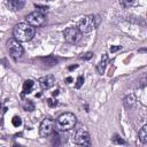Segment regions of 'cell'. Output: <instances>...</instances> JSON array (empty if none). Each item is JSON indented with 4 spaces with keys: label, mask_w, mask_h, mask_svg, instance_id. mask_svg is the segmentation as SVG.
Segmentation results:
<instances>
[{
    "label": "cell",
    "mask_w": 147,
    "mask_h": 147,
    "mask_svg": "<svg viewBox=\"0 0 147 147\" xmlns=\"http://www.w3.org/2000/svg\"><path fill=\"white\" fill-rule=\"evenodd\" d=\"M14 38L20 41V42H26L30 41L36 33V30L32 25L28 24V23H18L15 28H14Z\"/></svg>",
    "instance_id": "obj_1"
},
{
    "label": "cell",
    "mask_w": 147,
    "mask_h": 147,
    "mask_svg": "<svg viewBox=\"0 0 147 147\" xmlns=\"http://www.w3.org/2000/svg\"><path fill=\"white\" fill-rule=\"evenodd\" d=\"M76 123H77V118L72 113H64L56 118L55 125H56V129L60 131H68L74 129Z\"/></svg>",
    "instance_id": "obj_2"
},
{
    "label": "cell",
    "mask_w": 147,
    "mask_h": 147,
    "mask_svg": "<svg viewBox=\"0 0 147 147\" xmlns=\"http://www.w3.org/2000/svg\"><path fill=\"white\" fill-rule=\"evenodd\" d=\"M99 24V18L98 16H94V15H87V16H84L79 23H78V29L82 33H90L92 32Z\"/></svg>",
    "instance_id": "obj_3"
},
{
    "label": "cell",
    "mask_w": 147,
    "mask_h": 147,
    "mask_svg": "<svg viewBox=\"0 0 147 147\" xmlns=\"http://www.w3.org/2000/svg\"><path fill=\"white\" fill-rule=\"evenodd\" d=\"M72 141L79 146H88L90 145L91 138H90V133L85 126H79L75 130V132L72 134Z\"/></svg>",
    "instance_id": "obj_4"
},
{
    "label": "cell",
    "mask_w": 147,
    "mask_h": 147,
    "mask_svg": "<svg viewBox=\"0 0 147 147\" xmlns=\"http://www.w3.org/2000/svg\"><path fill=\"white\" fill-rule=\"evenodd\" d=\"M54 125H55V122L53 118H51V117L44 118L42 122L40 123V126H39L40 137H44V138L49 137L54 132Z\"/></svg>",
    "instance_id": "obj_5"
},
{
    "label": "cell",
    "mask_w": 147,
    "mask_h": 147,
    "mask_svg": "<svg viewBox=\"0 0 147 147\" xmlns=\"http://www.w3.org/2000/svg\"><path fill=\"white\" fill-rule=\"evenodd\" d=\"M7 48H8L9 54H10L14 59H20V57L23 55V52H24V49H23L21 42L17 41L15 38L8 40V42H7Z\"/></svg>",
    "instance_id": "obj_6"
},
{
    "label": "cell",
    "mask_w": 147,
    "mask_h": 147,
    "mask_svg": "<svg viewBox=\"0 0 147 147\" xmlns=\"http://www.w3.org/2000/svg\"><path fill=\"white\" fill-rule=\"evenodd\" d=\"M63 36H64L65 41H68V42H70V44H76V42L80 39V37H82V32L79 31L78 28L71 26V28H67V29L64 30Z\"/></svg>",
    "instance_id": "obj_7"
},
{
    "label": "cell",
    "mask_w": 147,
    "mask_h": 147,
    "mask_svg": "<svg viewBox=\"0 0 147 147\" xmlns=\"http://www.w3.org/2000/svg\"><path fill=\"white\" fill-rule=\"evenodd\" d=\"M25 20H26L28 24H30L32 26H39L45 22V15L41 14L40 11L36 10V11H32L29 15H26Z\"/></svg>",
    "instance_id": "obj_8"
},
{
    "label": "cell",
    "mask_w": 147,
    "mask_h": 147,
    "mask_svg": "<svg viewBox=\"0 0 147 147\" xmlns=\"http://www.w3.org/2000/svg\"><path fill=\"white\" fill-rule=\"evenodd\" d=\"M39 85L41 88L46 90V88H49L51 86H53L54 84V77L53 76H45V77H41L39 80H38Z\"/></svg>",
    "instance_id": "obj_9"
},
{
    "label": "cell",
    "mask_w": 147,
    "mask_h": 147,
    "mask_svg": "<svg viewBox=\"0 0 147 147\" xmlns=\"http://www.w3.org/2000/svg\"><path fill=\"white\" fill-rule=\"evenodd\" d=\"M24 5H25V0H8V6L14 11L22 9Z\"/></svg>",
    "instance_id": "obj_10"
},
{
    "label": "cell",
    "mask_w": 147,
    "mask_h": 147,
    "mask_svg": "<svg viewBox=\"0 0 147 147\" xmlns=\"http://www.w3.org/2000/svg\"><path fill=\"white\" fill-rule=\"evenodd\" d=\"M107 63H108V55H107V54H103L102 57H101V61H100V63H99V65H98V68H96V70H98L99 74L102 75V74L105 72V69H106V67H107Z\"/></svg>",
    "instance_id": "obj_11"
},
{
    "label": "cell",
    "mask_w": 147,
    "mask_h": 147,
    "mask_svg": "<svg viewBox=\"0 0 147 147\" xmlns=\"http://www.w3.org/2000/svg\"><path fill=\"white\" fill-rule=\"evenodd\" d=\"M136 101H137L136 96H134L133 94H129V95H126V96L124 98V106L130 109V108H132V107L136 105Z\"/></svg>",
    "instance_id": "obj_12"
},
{
    "label": "cell",
    "mask_w": 147,
    "mask_h": 147,
    "mask_svg": "<svg viewBox=\"0 0 147 147\" xmlns=\"http://www.w3.org/2000/svg\"><path fill=\"white\" fill-rule=\"evenodd\" d=\"M33 85H34L33 80H31V79L25 80L24 84H23V93H24V94L30 93V92L32 91V88H33Z\"/></svg>",
    "instance_id": "obj_13"
},
{
    "label": "cell",
    "mask_w": 147,
    "mask_h": 147,
    "mask_svg": "<svg viewBox=\"0 0 147 147\" xmlns=\"http://www.w3.org/2000/svg\"><path fill=\"white\" fill-rule=\"evenodd\" d=\"M139 139L141 142H147V125H144L139 131Z\"/></svg>",
    "instance_id": "obj_14"
},
{
    "label": "cell",
    "mask_w": 147,
    "mask_h": 147,
    "mask_svg": "<svg viewBox=\"0 0 147 147\" xmlns=\"http://www.w3.org/2000/svg\"><path fill=\"white\" fill-rule=\"evenodd\" d=\"M133 2H134V0H119V3H121L122 7H124V8L130 7Z\"/></svg>",
    "instance_id": "obj_15"
},
{
    "label": "cell",
    "mask_w": 147,
    "mask_h": 147,
    "mask_svg": "<svg viewBox=\"0 0 147 147\" xmlns=\"http://www.w3.org/2000/svg\"><path fill=\"white\" fill-rule=\"evenodd\" d=\"M11 123H13V125H14V126H20V125L22 124V121H21V118H20V117L14 116V117H13V119H11Z\"/></svg>",
    "instance_id": "obj_16"
},
{
    "label": "cell",
    "mask_w": 147,
    "mask_h": 147,
    "mask_svg": "<svg viewBox=\"0 0 147 147\" xmlns=\"http://www.w3.org/2000/svg\"><path fill=\"white\" fill-rule=\"evenodd\" d=\"M83 83H84V78H83V76H79L78 78H77V83H76V87L77 88H79L82 85H83Z\"/></svg>",
    "instance_id": "obj_17"
},
{
    "label": "cell",
    "mask_w": 147,
    "mask_h": 147,
    "mask_svg": "<svg viewBox=\"0 0 147 147\" xmlns=\"http://www.w3.org/2000/svg\"><path fill=\"white\" fill-rule=\"evenodd\" d=\"M24 108H25L26 110H29V111H31V110H33V103H32L31 101H28V102L25 103V106H24Z\"/></svg>",
    "instance_id": "obj_18"
},
{
    "label": "cell",
    "mask_w": 147,
    "mask_h": 147,
    "mask_svg": "<svg viewBox=\"0 0 147 147\" xmlns=\"http://www.w3.org/2000/svg\"><path fill=\"white\" fill-rule=\"evenodd\" d=\"M92 56H93V53H86V54L82 55L80 59H83V60H90Z\"/></svg>",
    "instance_id": "obj_19"
},
{
    "label": "cell",
    "mask_w": 147,
    "mask_h": 147,
    "mask_svg": "<svg viewBox=\"0 0 147 147\" xmlns=\"http://www.w3.org/2000/svg\"><path fill=\"white\" fill-rule=\"evenodd\" d=\"M36 7L38 8L37 10H38V11H40L41 14H44V13H46V11H47V7H40V6H36Z\"/></svg>",
    "instance_id": "obj_20"
},
{
    "label": "cell",
    "mask_w": 147,
    "mask_h": 147,
    "mask_svg": "<svg viewBox=\"0 0 147 147\" xmlns=\"http://www.w3.org/2000/svg\"><path fill=\"white\" fill-rule=\"evenodd\" d=\"M114 141H115L116 144H123V145H124V144H126V142H125V141H124L123 139H121L119 137H115V139H114Z\"/></svg>",
    "instance_id": "obj_21"
},
{
    "label": "cell",
    "mask_w": 147,
    "mask_h": 147,
    "mask_svg": "<svg viewBox=\"0 0 147 147\" xmlns=\"http://www.w3.org/2000/svg\"><path fill=\"white\" fill-rule=\"evenodd\" d=\"M47 103H48L51 107H54V106H56L57 102H56V100L54 101V100H52V99H48V100H47Z\"/></svg>",
    "instance_id": "obj_22"
},
{
    "label": "cell",
    "mask_w": 147,
    "mask_h": 147,
    "mask_svg": "<svg viewBox=\"0 0 147 147\" xmlns=\"http://www.w3.org/2000/svg\"><path fill=\"white\" fill-rule=\"evenodd\" d=\"M118 49H121V46H114V47L110 48V52L113 53V52H116V51H118Z\"/></svg>",
    "instance_id": "obj_23"
},
{
    "label": "cell",
    "mask_w": 147,
    "mask_h": 147,
    "mask_svg": "<svg viewBox=\"0 0 147 147\" xmlns=\"http://www.w3.org/2000/svg\"><path fill=\"white\" fill-rule=\"evenodd\" d=\"M65 80H67V83H70V82H72V78L71 77H68Z\"/></svg>",
    "instance_id": "obj_24"
},
{
    "label": "cell",
    "mask_w": 147,
    "mask_h": 147,
    "mask_svg": "<svg viewBox=\"0 0 147 147\" xmlns=\"http://www.w3.org/2000/svg\"><path fill=\"white\" fill-rule=\"evenodd\" d=\"M75 68H77V65H71V67H69V70H72Z\"/></svg>",
    "instance_id": "obj_25"
},
{
    "label": "cell",
    "mask_w": 147,
    "mask_h": 147,
    "mask_svg": "<svg viewBox=\"0 0 147 147\" xmlns=\"http://www.w3.org/2000/svg\"><path fill=\"white\" fill-rule=\"evenodd\" d=\"M57 94H59V91H55V92L53 93V95H57Z\"/></svg>",
    "instance_id": "obj_26"
},
{
    "label": "cell",
    "mask_w": 147,
    "mask_h": 147,
    "mask_svg": "<svg viewBox=\"0 0 147 147\" xmlns=\"http://www.w3.org/2000/svg\"><path fill=\"white\" fill-rule=\"evenodd\" d=\"M0 108H1V107H0Z\"/></svg>",
    "instance_id": "obj_27"
}]
</instances>
